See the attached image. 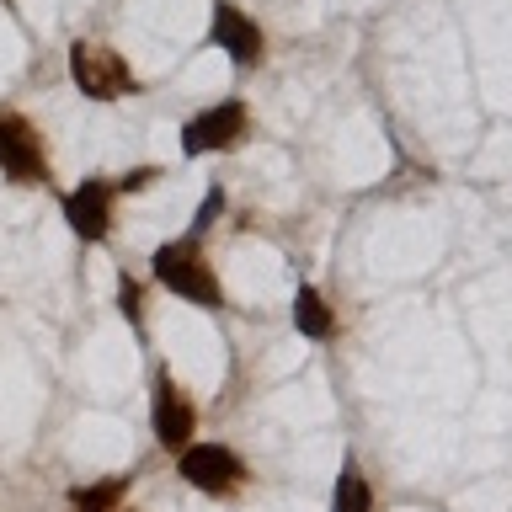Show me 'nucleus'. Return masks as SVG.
Here are the masks:
<instances>
[{"label": "nucleus", "instance_id": "9b49d317", "mask_svg": "<svg viewBox=\"0 0 512 512\" xmlns=\"http://www.w3.org/2000/svg\"><path fill=\"white\" fill-rule=\"evenodd\" d=\"M123 496H128V480L112 475V480H96V486L70 491V507H75V512H118Z\"/></svg>", "mask_w": 512, "mask_h": 512}, {"label": "nucleus", "instance_id": "423d86ee", "mask_svg": "<svg viewBox=\"0 0 512 512\" xmlns=\"http://www.w3.org/2000/svg\"><path fill=\"white\" fill-rule=\"evenodd\" d=\"M150 422H155V443L160 448H182L192 443V427H198V411H192L187 390L171 379V368H160L155 374V390H150Z\"/></svg>", "mask_w": 512, "mask_h": 512}, {"label": "nucleus", "instance_id": "1a4fd4ad", "mask_svg": "<svg viewBox=\"0 0 512 512\" xmlns=\"http://www.w3.org/2000/svg\"><path fill=\"white\" fill-rule=\"evenodd\" d=\"M294 326H299V336H310V342H331V336H336V310L320 299V288L299 283V294H294Z\"/></svg>", "mask_w": 512, "mask_h": 512}, {"label": "nucleus", "instance_id": "6e6552de", "mask_svg": "<svg viewBox=\"0 0 512 512\" xmlns=\"http://www.w3.org/2000/svg\"><path fill=\"white\" fill-rule=\"evenodd\" d=\"M208 38H214L235 64H256V59L267 54L262 27H256L251 16L235 6V0H214V16H208Z\"/></svg>", "mask_w": 512, "mask_h": 512}, {"label": "nucleus", "instance_id": "9d476101", "mask_svg": "<svg viewBox=\"0 0 512 512\" xmlns=\"http://www.w3.org/2000/svg\"><path fill=\"white\" fill-rule=\"evenodd\" d=\"M331 512H374V491H368V480L352 459L342 464V475L331 486Z\"/></svg>", "mask_w": 512, "mask_h": 512}, {"label": "nucleus", "instance_id": "4468645a", "mask_svg": "<svg viewBox=\"0 0 512 512\" xmlns=\"http://www.w3.org/2000/svg\"><path fill=\"white\" fill-rule=\"evenodd\" d=\"M118 512H123V507H118Z\"/></svg>", "mask_w": 512, "mask_h": 512}, {"label": "nucleus", "instance_id": "ddd939ff", "mask_svg": "<svg viewBox=\"0 0 512 512\" xmlns=\"http://www.w3.org/2000/svg\"><path fill=\"white\" fill-rule=\"evenodd\" d=\"M219 208H224V192H219V187H208V192H203V203H198V219H192V230H187V235H203L208 224L219 219Z\"/></svg>", "mask_w": 512, "mask_h": 512}, {"label": "nucleus", "instance_id": "7ed1b4c3", "mask_svg": "<svg viewBox=\"0 0 512 512\" xmlns=\"http://www.w3.org/2000/svg\"><path fill=\"white\" fill-rule=\"evenodd\" d=\"M246 128H251V112L246 102H214V107H203L198 118H187L182 128V155H224V150H235L240 139H246Z\"/></svg>", "mask_w": 512, "mask_h": 512}, {"label": "nucleus", "instance_id": "f8f14e48", "mask_svg": "<svg viewBox=\"0 0 512 512\" xmlns=\"http://www.w3.org/2000/svg\"><path fill=\"white\" fill-rule=\"evenodd\" d=\"M118 310L134 331H144V288H139V278H128V272H118Z\"/></svg>", "mask_w": 512, "mask_h": 512}, {"label": "nucleus", "instance_id": "f03ea898", "mask_svg": "<svg viewBox=\"0 0 512 512\" xmlns=\"http://www.w3.org/2000/svg\"><path fill=\"white\" fill-rule=\"evenodd\" d=\"M70 80H75V91L86 96V102H118V96L139 91L128 59L112 43H96V38L70 43Z\"/></svg>", "mask_w": 512, "mask_h": 512}, {"label": "nucleus", "instance_id": "0eeeda50", "mask_svg": "<svg viewBox=\"0 0 512 512\" xmlns=\"http://www.w3.org/2000/svg\"><path fill=\"white\" fill-rule=\"evenodd\" d=\"M112 203H118V182H107V176H86V182L64 198V219H70V230L80 240H107Z\"/></svg>", "mask_w": 512, "mask_h": 512}, {"label": "nucleus", "instance_id": "39448f33", "mask_svg": "<svg viewBox=\"0 0 512 512\" xmlns=\"http://www.w3.org/2000/svg\"><path fill=\"white\" fill-rule=\"evenodd\" d=\"M182 480L203 496H235L246 486V464L224 443H187L182 448Z\"/></svg>", "mask_w": 512, "mask_h": 512}, {"label": "nucleus", "instance_id": "f257e3e1", "mask_svg": "<svg viewBox=\"0 0 512 512\" xmlns=\"http://www.w3.org/2000/svg\"><path fill=\"white\" fill-rule=\"evenodd\" d=\"M198 240H203V235H182V240L155 246L150 267H155V278L166 283L176 299L198 304V310H219V304H224V283L214 278V267L203 262V246H198Z\"/></svg>", "mask_w": 512, "mask_h": 512}, {"label": "nucleus", "instance_id": "20e7f679", "mask_svg": "<svg viewBox=\"0 0 512 512\" xmlns=\"http://www.w3.org/2000/svg\"><path fill=\"white\" fill-rule=\"evenodd\" d=\"M0 171H6L11 182H27V187L48 182L43 134L22 118V112H0Z\"/></svg>", "mask_w": 512, "mask_h": 512}]
</instances>
